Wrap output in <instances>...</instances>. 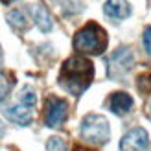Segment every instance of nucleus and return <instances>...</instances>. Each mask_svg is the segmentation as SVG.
<instances>
[{"label":"nucleus","instance_id":"2","mask_svg":"<svg viewBox=\"0 0 151 151\" xmlns=\"http://www.w3.org/2000/svg\"><path fill=\"white\" fill-rule=\"evenodd\" d=\"M74 48L81 54L101 55L107 48V33L100 24L88 22L74 35Z\"/></svg>","mask_w":151,"mask_h":151},{"label":"nucleus","instance_id":"12","mask_svg":"<svg viewBox=\"0 0 151 151\" xmlns=\"http://www.w3.org/2000/svg\"><path fill=\"white\" fill-rule=\"evenodd\" d=\"M13 83H15V79H13V76H11V74H7V72H4V70H0V101H2L7 94H9V90H11V87H13Z\"/></svg>","mask_w":151,"mask_h":151},{"label":"nucleus","instance_id":"8","mask_svg":"<svg viewBox=\"0 0 151 151\" xmlns=\"http://www.w3.org/2000/svg\"><path fill=\"white\" fill-rule=\"evenodd\" d=\"M6 116L11 120V122L19 124V125H29L33 120V114H32V107H26L22 103H17L9 107L6 111Z\"/></svg>","mask_w":151,"mask_h":151},{"label":"nucleus","instance_id":"7","mask_svg":"<svg viewBox=\"0 0 151 151\" xmlns=\"http://www.w3.org/2000/svg\"><path fill=\"white\" fill-rule=\"evenodd\" d=\"M103 11L112 20H124L131 15V6L127 0H107L103 6Z\"/></svg>","mask_w":151,"mask_h":151},{"label":"nucleus","instance_id":"18","mask_svg":"<svg viewBox=\"0 0 151 151\" xmlns=\"http://www.w3.org/2000/svg\"><path fill=\"white\" fill-rule=\"evenodd\" d=\"M0 65H2V50H0Z\"/></svg>","mask_w":151,"mask_h":151},{"label":"nucleus","instance_id":"17","mask_svg":"<svg viewBox=\"0 0 151 151\" xmlns=\"http://www.w3.org/2000/svg\"><path fill=\"white\" fill-rule=\"evenodd\" d=\"M4 4H11V2H15V0H2Z\"/></svg>","mask_w":151,"mask_h":151},{"label":"nucleus","instance_id":"5","mask_svg":"<svg viewBox=\"0 0 151 151\" xmlns=\"http://www.w3.org/2000/svg\"><path fill=\"white\" fill-rule=\"evenodd\" d=\"M134 63L129 48H118L109 59V76L111 78H122L125 72L131 70Z\"/></svg>","mask_w":151,"mask_h":151},{"label":"nucleus","instance_id":"3","mask_svg":"<svg viewBox=\"0 0 151 151\" xmlns=\"http://www.w3.org/2000/svg\"><path fill=\"white\" fill-rule=\"evenodd\" d=\"M81 137L90 144H105L111 137L107 118L101 114H87L81 120Z\"/></svg>","mask_w":151,"mask_h":151},{"label":"nucleus","instance_id":"15","mask_svg":"<svg viewBox=\"0 0 151 151\" xmlns=\"http://www.w3.org/2000/svg\"><path fill=\"white\" fill-rule=\"evenodd\" d=\"M144 48L147 50V54L151 55V26L146 28V32H144Z\"/></svg>","mask_w":151,"mask_h":151},{"label":"nucleus","instance_id":"4","mask_svg":"<svg viewBox=\"0 0 151 151\" xmlns=\"http://www.w3.org/2000/svg\"><path fill=\"white\" fill-rule=\"evenodd\" d=\"M66 114H68V103L61 98L52 96L46 100V107H44V122H46L48 127H57L61 125Z\"/></svg>","mask_w":151,"mask_h":151},{"label":"nucleus","instance_id":"13","mask_svg":"<svg viewBox=\"0 0 151 151\" xmlns=\"http://www.w3.org/2000/svg\"><path fill=\"white\" fill-rule=\"evenodd\" d=\"M19 103L22 105H26V107H33V105L37 103V94H35V90L32 87H24L20 90V94H19Z\"/></svg>","mask_w":151,"mask_h":151},{"label":"nucleus","instance_id":"16","mask_svg":"<svg viewBox=\"0 0 151 151\" xmlns=\"http://www.w3.org/2000/svg\"><path fill=\"white\" fill-rule=\"evenodd\" d=\"M74 151H90V149H83V147H76Z\"/></svg>","mask_w":151,"mask_h":151},{"label":"nucleus","instance_id":"6","mask_svg":"<svg viewBox=\"0 0 151 151\" xmlns=\"http://www.w3.org/2000/svg\"><path fill=\"white\" fill-rule=\"evenodd\" d=\"M147 147L149 137L142 127H134V129L127 131L120 140V151H147Z\"/></svg>","mask_w":151,"mask_h":151},{"label":"nucleus","instance_id":"19","mask_svg":"<svg viewBox=\"0 0 151 151\" xmlns=\"http://www.w3.org/2000/svg\"><path fill=\"white\" fill-rule=\"evenodd\" d=\"M2 133H4V129H2V125H0V137H2Z\"/></svg>","mask_w":151,"mask_h":151},{"label":"nucleus","instance_id":"10","mask_svg":"<svg viewBox=\"0 0 151 151\" xmlns=\"http://www.w3.org/2000/svg\"><path fill=\"white\" fill-rule=\"evenodd\" d=\"M111 111L114 114H127L133 107V98L127 94V92H114L111 96Z\"/></svg>","mask_w":151,"mask_h":151},{"label":"nucleus","instance_id":"14","mask_svg":"<svg viewBox=\"0 0 151 151\" xmlns=\"http://www.w3.org/2000/svg\"><path fill=\"white\" fill-rule=\"evenodd\" d=\"M46 151H66V144L59 137H52L46 142Z\"/></svg>","mask_w":151,"mask_h":151},{"label":"nucleus","instance_id":"11","mask_svg":"<svg viewBox=\"0 0 151 151\" xmlns=\"http://www.w3.org/2000/svg\"><path fill=\"white\" fill-rule=\"evenodd\" d=\"M7 22H9L15 29H26V28H28L26 15L22 13L20 9H13V11L7 13Z\"/></svg>","mask_w":151,"mask_h":151},{"label":"nucleus","instance_id":"9","mask_svg":"<svg viewBox=\"0 0 151 151\" xmlns=\"http://www.w3.org/2000/svg\"><path fill=\"white\" fill-rule=\"evenodd\" d=\"M32 11H33V20H35L37 28H39L41 32H50L52 26H54V20H52V15L48 11V7L42 2H37V4H33Z\"/></svg>","mask_w":151,"mask_h":151},{"label":"nucleus","instance_id":"1","mask_svg":"<svg viewBox=\"0 0 151 151\" xmlns=\"http://www.w3.org/2000/svg\"><path fill=\"white\" fill-rule=\"evenodd\" d=\"M94 79V65L87 57L74 55L68 57L59 72V85L66 92L74 96H81Z\"/></svg>","mask_w":151,"mask_h":151}]
</instances>
